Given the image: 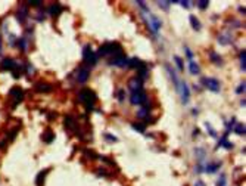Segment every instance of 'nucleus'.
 <instances>
[{
	"mask_svg": "<svg viewBox=\"0 0 246 186\" xmlns=\"http://www.w3.org/2000/svg\"><path fill=\"white\" fill-rule=\"evenodd\" d=\"M196 5H198V7L200 10H205L206 7L209 6V2H206V0H200V2H196Z\"/></svg>",
	"mask_w": 246,
	"mask_h": 186,
	"instance_id": "obj_33",
	"label": "nucleus"
},
{
	"mask_svg": "<svg viewBox=\"0 0 246 186\" xmlns=\"http://www.w3.org/2000/svg\"><path fill=\"white\" fill-rule=\"evenodd\" d=\"M149 115H150V109H147V108H145V106H141V108L139 109V112H137V117L141 118V120H146Z\"/></svg>",
	"mask_w": 246,
	"mask_h": 186,
	"instance_id": "obj_25",
	"label": "nucleus"
},
{
	"mask_svg": "<svg viewBox=\"0 0 246 186\" xmlns=\"http://www.w3.org/2000/svg\"><path fill=\"white\" fill-rule=\"evenodd\" d=\"M0 53H2V37H0Z\"/></svg>",
	"mask_w": 246,
	"mask_h": 186,
	"instance_id": "obj_52",
	"label": "nucleus"
},
{
	"mask_svg": "<svg viewBox=\"0 0 246 186\" xmlns=\"http://www.w3.org/2000/svg\"><path fill=\"white\" fill-rule=\"evenodd\" d=\"M35 19H37L38 22H41V21L44 19V12H43V9H40V10H38V14H37Z\"/></svg>",
	"mask_w": 246,
	"mask_h": 186,
	"instance_id": "obj_42",
	"label": "nucleus"
},
{
	"mask_svg": "<svg viewBox=\"0 0 246 186\" xmlns=\"http://www.w3.org/2000/svg\"><path fill=\"white\" fill-rule=\"evenodd\" d=\"M195 186H205V183H203L202 180H196V183H195Z\"/></svg>",
	"mask_w": 246,
	"mask_h": 186,
	"instance_id": "obj_48",
	"label": "nucleus"
},
{
	"mask_svg": "<svg viewBox=\"0 0 246 186\" xmlns=\"http://www.w3.org/2000/svg\"><path fill=\"white\" fill-rule=\"evenodd\" d=\"M90 77V68L88 67H80L75 72V81L80 83V84H84Z\"/></svg>",
	"mask_w": 246,
	"mask_h": 186,
	"instance_id": "obj_7",
	"label": "nucleus"
},
{
	"mask_svg": "<svg viewBox=\"0 0 246 186\" xmlns=\"http://www.w3.org/2000/svg\"><path fill=\"white\" fill-rule=\"evenodd\" d=\"M170 5H171V2H158V6L159 7H162V10H170Z\"/></svg>",
	"mask_w": 246,
	"mask_h": 186,
	"instance_id": "obj_38",
	"label": "nucleus"
},
{
	"mask_svg": "<svg viewBox=\"0 0 246 186\" xmlns=\"http://www.w3.org/2000/svg\"><path fill=\"white\" fill-rule=\"evenodd\" d=\"M84 152H86V155H87V157H90V158H97V155H96L92 149H84Z\"/></svg>",
	"mask_w": 246,
	"mask_h": 186,
	"instance_id": "obj_44",
	"label": "nucleus"
},
{
	"mask_svg": "<svg viewBox=\"0 0 246 186\" xmlns=\"http://www.w3.org/2000/svg\"><path fill=\"white\" fill-rule=\"evenodd\" d=\"M205 127H206V131H208L211 136H214V138H215V136H217V131L212 129V126H211V124H209V123H205Z\"/></svg>",
	"mask_w": 246,
	"mask_h": 186,
	"instance_id": "obj_37",
	"label": "nucleus"
},
{
	"mask_svg": "<svg viewBox=\"0 0 246 186\" xmlns=\"http://www.w3.org/2000/svg\"><path fill=\"white\" fill-rule=\"evenodd\" d=\"M65 129L68 130H77V121L72 115H67L65 117Z\"/></svg>",
	"mask_w": 246,
	"mask_h": 186,
	"instance_id": "obj_18",
	"label": "nucleus"
},
{
	"mask_svg": "<svg viewBox=\"0 0 246 186\" xmlns=\"http://www.w3.org/2000/svg\"><path fill=\"white\" fill-rule=\"evenodd\" d=\"M189 71H190L192 76H198V74L200 72V68H199V65L196 64L195 61H190V64H189Z\"/></svg>",
	"mask_w": 246,
	"mask_h": 186,
	"instance_id": "obj_22",
	"label": "nucleus"
},
{
	"mask_svg": "<svg viewBox=\"0 0 246 186\" xmlns=\"http://www.w3.org/2000/svg\"><path fill=\"white\" fill-rule=\"evenodd\" d=\"M53 118H56V112L53 114V112H52L50 115H49V120H53Z\"/></svg>",
	"mask_w": 246,
	"mask_h": 186,
	"instance_id": "obj_49",
	"label": "nucleus"
},
{
	"mask_svg": "<svg viewBox=\"0 0 246 186\" xmlns=\"http://www.w3.org/2000/svg\"><path fill=\"white\" fill-rule=\"evenodd\" d=\"M30 6H41V2H30Z\"/></svg>",
	"mask_w": 246,
	"mask_h": 186,
	"instance_id": "obj_47",
	"label": "nucleus"
},
{
	"mask_svg": "<svg viewBox=\"0 0 246 186\" xmlns=\"http://www.w3.org/2000/svg\"><path fill=\"white\" fill-rule=\"evenodd\" d=\"M192 114H193V115L196 117V115H198V109H193V111H192Z\"/></svg>",
	"mask_w": 246,
	"mask_h": 186,
	"instance_id": "obj_50",
	"label": "nucleus"
},
{
	"mask_svg": "<svg viewBox=\"0 0 246 186\" xmlns=\"http://www.w3.org/2000/svg\"><path fill=\"white\" fill-rule=\"evenodd\" d=\"M131 127H133L136 131H139V133H145V131H146V124H145V123H133Z\"/></svg>",
	"mask_w": 246,
	"mask_h": 186,
	"instance_id": "obj_28",
	"label": "nucleus"
},
{
	"mask_svg": "<svg viewBox=\"0 0 246 186\" xmlns=\"http://www.w3.org/2000/svg\"><path fill=\"white\" fill-rule=\"evenodd\" d=\"M195 151H196L195 154H196V157H198L199 159H202V158L205 157V151L202 149V148H199V149H195Z\"/></svg>",
	"mask_w": 246,
	"mask_h": 186,
	"instance_id": "obj_43",
	"label": "nucleus"
},
{
	"mask_svg": "<svg viewBox=\"0 0 246 186\" xmlns=\"http://www.w3.org/2000/svg\"><path fill=\"white\" fill-rule=\"evenodd\" d=\"M116 97H118L120 102H124V99H125V90L124 89H120L118 92H116Z\"/></svg>",
	"mask_w": 246,
	"mask_h": 186,
	"instance_id": "obj_36",
	"label": "nucleus"
},
{
	"mask_svg": "<svg viewBox=\"0 0 246 186\" xmlns=\"http://www.w3.org/2000/svg\"><path fill=\"white\" fill-rule=\"evenodd\" d=\"M78 99H80V102L86 106L87 111H93L94 105L97 102V95L92 89H83L78 93Z\"/></svg>",
	"mask_w": 246,
	"mask_h": 186,
	"instance_id": "obj_2",
	"label": "nucleus"
},
{
	"mask_svg": "<svg viewBox=\"0 0 246 186\" xmlns=\"http://www.w3.org/2000/svg\"><path fill=\"white\" fill-rule=\"evenodd\" d=\"M245 89H246V84H245V81H243V83H240V84L237 86L236 93H237V95H242V93H245Z\"/></svg>",
	"mask_w": 246,
	"mask_h": 186,
	"instance_id": "obj_40",
	"label": "nucleus"
},
{
	"mask_svg": "<svg viewBox=\"0 0 246 186\" xmlns=\"http://www.w3.org/2000/svg\"><path fill=\"white\" fill-rule=\"evenodd\" d=\"M9 96L14 99V105L12 106H16L19 102H22V99H24V90L21 89V87H18V86H15V87H12L10 89V92H9Z\"/></svg>",
	"mask_w": 246,
	"mask_h": 186,
	"instance_id": "obj_8",
	"label": "nucleus"
},
{
	"mask_svg": "<svg viewBox=\"0 0 246 186\" xmlns=\"http://www.w3.org/2000/svg\"><path fill=\"white\" fill-rule=\"evenodd\" d=\"M226 185H227V177H226V174L223 173V174H219V179L217 182V186H226Z\"/></svg>",
	"mask_w": 246,
	"mask_h": 186,
	"instance_id": "obj_32",
	"label": "nucleus"
},
{
	"mask_svg": "<svg viewBox=\"0 0 246 186\" xmlns=\"http://www.w3.org/2000/svg\"><path fill=\"white\" fill-rule=\"evenodd\" d=\"M183 49H184V52H186L187 59H189V61H193V56H195V55H193V52L190 50V47H189V46H184Z\"/></svg>",
	"mask_w": 246,
	"mask_h": 186,
	"instance_id": "obj_39",
	"label": "nucleus"
},
{
	"mask_svg": "<svg viewBox=\"0 0 246 186\" xmlns=\"http://www.w3.org/2000/svg\"><path fill=\"white\" fill-rule=\"evenodd\" d=\"M63 10H65V9H63V6H62L60 3H52V5L49 6V14H50L52 16H58V15H60Z\"/></svg>",
	"mask_w": 246,
	"mask_h": 186,
	"instance_id": "obj_14",
	"label": "nucleus"
},
{
	"mask_svg": "<svg viewBox=\"0 0 246 186\" xmlns=\"http://www.w3.org/2000/svg\"><path fill=\"white\" fill-rule=\"evenodd\" d=\"M105 138H106V140L111 142V143L118 142V138H116V136H113V134H111V133H105Z\"/></svg>",
	"mask_w": 246,
	"mask_h": 186,
	"instance_id": "obj_35",
	"label": "nucleus"
},
{
	"mask_svg": "<svg viewBox=\"0 0 246 186\" xmlns=\"http://www.w3.org/2000/svg\"><path fill=\"white\" fill-rule=\"evenodd\" d=\"M16 46H18V49L21 52H25L28 49V40L25 39V37H21V39L16 40Z\"/></svg>",
	"mask_w": 246,
	"mask_h": 186,
	"instance_id": "obj_21",
	"label": "nucleus"
},
{
	"mask_svg": "<svg viewBox=\"0 0 246 186\" xmlns=\"http://www.w3.org/2000/svg\"><path fill=\"white\" fill-rule=\"evenodd\" d=\"M239 12H240V14H243V15H245V7H239Z\"/></svg>",
	"mask_w": 246,
	"mask_h": 186,
	"instance_id": "obj_51",
	"label": "nucleus"
},
{
	"mask_svg": "<svg viewBox=\"0 0 246 186\" xmlns=\"http://www.w3.org/2000/svg\"><path fill=\"white\" fill-rule=\"evenodd\" d=\"M83 61H84V64L87 67H94L97 64V61H99V56L92 50V47H90L88 44L84 46V49H83Z\"/></svg>",
	"mask_w": 246,
	"mask_h": 186,
	"instance_id": "obj_3",
	"label": "nucleus"
},
{
	"mask_svg": "<svg viewBox=\"0 0 246 186\" xmlns=\"http://www.w3.org/2000/svg\"><path fill=\"white\" fill-rule=\"evenodd\" d=\"M174 62L177 64V67H178V69H180V71H183V69H184L183 61H181V58H180V56H174Z\"/></svg>",
	"mask_w": 246,
	"mask_h": 186,
	"instance_id": "obj_34",
	"label": "nucleus"
},
{
	"mask_svg": "<svg viewBox=\"0 0 246 186\" xmlns=\"http://www.w3.org/2000/svg\"><path fill=\"white\" fill-rule=\"evenodd\" d=\"M96 173H97V176H103V177H106V176H108V171H106V170H103V168H99Z\"/></svg>",
	"mask_w": 246,
	"mask_h": 186,
	"instance_id": "obj_45",
	"label": "nucleus"
},
{
	"mask_svg": "<svg viewBox=\"0 0 246 186\" xmlns=\"http://www.w3.org/2000/svg\"><path fill=\"white\" fill-rule=\"evenodd\" d=\"M190 25H192V28L195 30V31H200V28H202V25H200V21L195 16V15H190Z\"/></svg>",
	"mask_w": 246,
	"mask_h": 186,
	"instance_id": "obj_20",
	"label": "nucleus"
},
{
	"mask_svg": "<svg viewBox=\"0 0 246 186\" xmlns=\"http://www.w3.org/2000/svg\"><path fill=\"white\" fill-rule=\"evenodd\" d=\"M143 18L146 19V22H147V25H149V28H150L152 34H156V33L161 30V27H162V21H161L158 16L152 15L150 12H149V14H145V16H143Z\"/></svg>",
	"mask_w": 246,
	"mask_h": 186,
	"instance_id": "obj_4",
	"label": "nucleus"
},
{
	"mask_svg": "<svg viewBox=\"0 0 246 186\" xmlns=\"http://www.w3.org/2000/svg\"><path fill=\"white\" fill-rule=\"evenodd\" d=\"M25 71H27L28 76H31V74H34V72H35V69H34V67H33L31 64H27V65H25Z\"/></svg>",
	"mask_w": 246,
	"mask_h": 186,
	"instance_id": "obj_41",
	"label": "nucleus"
},
{
	"mask_svg": "<svg viewBox=\"0 0 246 186\" xmlns=\"http://www.w3.org/2000/svg\"><path fill=\"white\" fill-rule=\"evenodd\" d=\"M218 42H219V43H223V44H228V43L231 42V35H230L228 33H223V34H219V35H218Z\"/></svg>",
	"mask_w": 246,
	"mask_h": 186,
	"instance_id": "obj_26",
	"label": "nucleus"
},
{
	"mask_svg": "<svg viewBox=\"0 0 246 186\" xmlns=\"http://www.w3.org/2000/svg\"><path fill=\"white\" fill-rule=\"evenodd\" d=\"M175 89H177V92H178V95L181 97V102H183V105H187L189 101H190V89H189L187 83L184 80H181Z\"/></svg>",
	"mask_w": 246,
	"mask_h": 186,
	"instance_id": "obj_6",
	"label": "nucleus"
},
{
	"mask_svg": "<svg viewBox=\"0 0 246 186\" xmlns=\"http://www.w3.org/2000/svg\"><path fill=\"white\" fill-rule=\"evenodd\" d=\"M209 59L214 62V64H217V65H221V64H223V58L219 56L217 52H214V50L209 52Z\"/></svg>",
	"mask_w": 246,
	"mask_h": 186,
	"instance_id": "obj_23",
	"label": "nucleus"
},
{
	"mask_svg": "<svg viewBox=\"0 0 246 186\" xmlns=\"http://www.w3.org/2000/svg\"><path fill=\"white\" fill-rule=\"evenodd\" d=\"M35 90L40 92V93H49V92L53 90V87H52V84H47V83H37Z\"/></svg>",
	"mask_w": 246,
	"mask_h": 186,
	"instance_id": "obj_17",
	"label": "nucleus"
},
{
	"mask_svg": "<svg viewBox=\"0 0 246 186\" xmlns=\"http://www.w3.org/2000/svg\"><path fill=\"white\" fill-rule=\"evenodd\" d=\"M217 145H218V146H224L226 149H231V148H233V143L227 140V138H226V136H224V138H221V139H219Z\"/></svg>",
	"mask_w": 246,
	"mask_h": 186,
	"instance_id": "obj_29",
	"label": "nucleus"
},
{
	"mask_svg": "<svg viewBox=\"0 0 246 186\" xmlns=\"http://www.w3.org/2000/svg\"><path fill=\"white\" fill-rule=\"evenodd\" d=\"M239 59H240V68H242V71H245V69H246V52H245V50L240 52Z\"/></svg>",
	"mask_w": 246,
	"mask_h": 186,
	"instance_id": "obj_30",
	"label": "nucleus"
},
{
	"mask_svg": "<svg viewBox=\"0 0 246 186\" xmlns=\"http://www.w3.org/2000/svg\"><path fill=\"white\" fill-rule=\"evenodd\" d=\"M120 53H122L121 44L116 43V42H111V43H105L103 46H100L96 55L99 58H108V56H112L113 58V56L120 55Z\"/></svg>",
	"mask_w": 246,
	"mask_h": 186,
	"instance_id": "obj_1",
	"label": "nucleus"
},
{
	"mask_svg": "<svg viewBox=\"0 0 246 186\" xmlns=\"http://www.w3.org/2000/svg\"><path fill=\"white\" fill-rule=\"evenodd\" d=\"M28 7L25 6V5H21L19 7H18V14H16V19H18V22H21V24H24L25 22V19H27V16H28Z\"/></svg>",
	"mask_w": 246,
	"mask_h": 186,
	"instance_id": "obj_12",
	"label": "nucleus"
},
{
	"mask_svg": "<svg viewBox=\"0 0 246 186\" xmlns=\"http://www.w3.org/2000/svg\"><path fill=\"white\" fill-rule=\"evenodd\" d=\"M41 138H43V140H44L46 143H52V142H53V139H55V133L52 131V130H46V131L43 133Z\"/></svg>",
	"mask_w": 246,
	"mask_h": 186,
	"instance_id": "obj_24",
	"label": "nucleus"
},
{
	"mask_svg": "<svg viewBox=\"0 0 246 186\" xmlns=\"http://www.w3.org/2000/svg\"><path fill=\"white\" fill-rule=\"evenodd\" d=\"M143 81L140 77H133L130 81H128V87H130L131 92H136V90H141L143 89Z\"/></svg>",
	"mask_w": 246,
	"mask_h": 186,
	"instance_id": "obj_11",
	"label": "nucleus"
},
{
	"mask_svg": "<svg viewBox=\"0 0 246 186\" xmlns=\"http://www.w3.org/2000/svg\"><path fill=\"white\" fill-rule=\"evenodd\" d=\"M165 68H166V72H168V76H170L171 81L174 83V86L177 87V86H178V83H180V80H178V77H177V72L173 69V67H171L170 64H166V65H165Z\"/></svg>",
	"mask_w": 246,
	"mask_h": 186,
	"instance_id": "obj_15",
	"label": "nucleus"
},
{
	"mask_svg": "<svg viewBox=\"0 0 246 186\" xmlns=\"http://www.w3.org/2000/svg\"><path fill=\"white\" fill-rule=\"evenodd\" d=\"M149 101L147 99V93L145 92V89L141 90H136L130 93V102L131 105H145Z\"/></svg>",
	"mask_w": 246,
	"mask_h": 186,
	"instance_id": "obj_5",
	"label": "nucleus"
},
{
	"mask_svg": "<svg viewBox=\"0 0 246 186\" xmlns=\"http://www.w3.org/2000/svg\"><path fill=\"white\" fill-rule=\"evenodd\" d=\"M219 167H221V161H215V163H208L205 166L203 171L206 173H217L219 170Z\"/></svg>",
	"mask_w": 246,
	"mask_h": 186,
	"instance_id": "obj_16",
	"label": "nucleus"
},
{
	"mask_svg": "<svg viewBox=\"0 0 246 186\" xmlns=\"http://www.w3.org/2000/svg\"><path fill=\"white\" fill-rule=\"evenodd\" d=\"M202 84L205 86V87H208L211 92H214V93H218L219 89H221L219 80H217V78H202Z\"/></svg>",
	"mask_w": 246,
	"mask_h": 186,
	"instance_id": "obj_10",
	"label": "nucleus"
},
{
	"mask_svg": "<svg viewBox=\"0 0 246 186\" xmlns=\"http://www.w3.org/2000/svg\"><path fill=\"white\" fill-rule=\"evenodd\" d=\"M47 173H49V168H46V170H43V171L38 173V176H37V179H35V183H37L38 186L43 185V182H44V179H46V174H47Z\"/></svg>",
	"mask_w": 246,
	"mask_h": 186,
	"instance_id": "obj_27",
	"label": "nucleus"
},
{
	"mask_svg": "<svg viewBox=\"0 0 246 186\" xmlns=\"http://www.w3.org/2000/svg\"><path fill=\"white\" fill-rule=\"evenodd\" d=\"M127 64H128V58H127V55L124 52L120 53V55H116V56H113L109 61V65H115V67H120V68H125Z\"/></svg>",
	"mask_w": 246,
	"mask_h": 186,
	"instance_id": "obj_9",
	"label": "nucleus"
},
{
	"mask_svg": "<svg viewBox=\"0 0 246 186\" xmlns=\"http://www.w3.org/2000/svg\"><path fill=\"white\" fill-rule=\"evenodd\" d=\"M181 6H183V7H186V9H189L190 6H192V2H178Z\"/></svg>",
	"mask_w": 246,
	"mask_h": 186,
	"instance_id": "obj_46",
	"label": "nucleus"
},
{
	"mask_svg": "<svg viewBox=\"0 0 246 186\" xmlns=\"http://www.w3.org/2000/svg\"><path fill=\"white\" fill-rule=\"evenodd\" d=\"M16 64H18L16 61L10 59V58H5V59L2 61V64H0V68H2L3 71H12V69L15 68Z\"/></svg>",
	"mask_w": 246,
	"mask_h": 186,
	"instance_id": "obj_13",
	"label": "nucleus"
},
{
	"mask_svg": "<svg viewBox=\"0 0 246 186\" xmlns=\"http://www.w3.org/2000/svg\"><path fill=\"white\" fill-rule=\"evenodd\" d=\"M233 130H234L237 134H240V136H242V134H245V131H246L243 124H236V126H234V129H233Z\"/></svg>",
	"mask_w": 246,
	"mask_h": 186,
	"instance_id": "obj_31",
	"label": "nucleus"
},
{
	"mask_svg": "<svg viewBox=\"0 0 246 186\" xmlns=\"http://www.w3.org/2000/svg\"><path fill=\"white\" fill-rule=\"evenodd\" d=\"M12 72V76H14L15 78H18V77H21L22 74L25 72V65H19V64H16L15 65V68L10 71Z\"/></svg>",
	"mask_w": 246,
	"mask_h": 186,
	"instance_id": "obj_19",
	"label": "nucleus"
}]
</instances>
